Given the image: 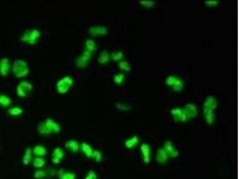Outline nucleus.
I'll use <instances>...</instances> for the list:
<instances>
[{"label": "nucleus", "mask_w": 239, "mask_h": 179, "mask_svg": "<svg viewBox=\"0 0 239 179\" xmlns=\"http://www.w3.org/2000/svg\"><path fill=\"white\" fill-rule=\"evenodd\" d=\"M217 107V102L215 97L213 96L208 97L203 104V112L205 113L209 110H213L216 109Z\"/></svg>", "instance_id": "obj_1"}, {"label": "nucleus", "mask_w": 239, "mask_h": 179, "mask_svg": "<svg viewBox=\"0 0 239 179\" xmlns=\"http://www.w3.org/2000/svg\"><path fill=\"white\" fill-rule=\"evenodd\" d=\"M141 151L143 155V162L145 164H148L151 160V149L149 145L146 143H143L141 146Z\"/></svg>", "instance_id": "obj_2"}, {"label": "nucleus", "mask_w": 239, "mask_h": 179, "mask_svg": "<svg viewBox=\"0 0 239 179\" xmlns=\"http://www.w3.org/2000/svg\"><path fill=\"white\" fill-rule=\"evenodd\" d=\"M184 111L186 112L188 118H195L198 113L196 106L191 103H188L185 106Z\"/></svg>", "instance_id": "obj_3"}, {"label": "nucleus", "mask_w": 239, "mask_h": 179, "mask_svg": "<svg viewBox=\"0 0 239 179\" xmlns=\"http://www.w3.org/2000/svg\"><path fill=\"white\" fill-rule=\"evenodd\" d=\"M169 154L163 148H160L157 150L156 155V159L159 163H164L169 159Z\"/></svg>", "instance_id": "obj_4"}, {"label": "nucleus", "mask_w": 239, "mask_h": 179, "mask_svg": "<svg viewBox=\"0 0 239 179\" xmlns=\"http://www.w3.org/2000/svg\"><path fill=\"white\" fill-rule=\"evenodd\" d=\"M139 142V139L137 136H135L130 139L127 140L125 142V145L127 148L131 149L136 145Z\"/></svg>", "instance_id": "obj_5"}, {"label": "nucleus", "mask_w": 239, "mask_h": 179, "mask_svg": "<svg viewBox=\"0 0 239 179\" xmlns=\"http://www.w3.org/2000/svg\"><path fill=\"white\" fill-rule=\"evenodd\" d=\"M173 88L176 91L179 92V91H182L184 88V82H182V81L181 79L178 78L176 79V82H175V84H173Z\"/></svg>", "instance_id": "obj_6"}, {"label": "nucleus", "mask_w": 239, "mask_h": 179, "mask_svg": "<svg viewBox=\"0 0 239 179\" xmlns=\"http://www.w3.org/2000/svg\"><path fill=\"white\" fill-rule=\"evenodd\" d=\"M205 114V118H206L207 123L209 125L213 124V123H214L215 118H214V115L212 112V110H209Z\"/></svg>", "instance_id": "obj_7"}, {"label": "nucleus", "mask_w": 239, "mask_h": 179, "mask_svg": "<svg viewBox=\"0 0 239 179\" xmlns=\"http://www.w3.org/2000/svg\"><path fill=\"white\" fill-rule=\"evenodd\" d=\"M166 152H167V154H169L172 153L174 150V146L173 143L170 142V141H167L165 145H164V148H163Z\"/></svg>", "instance_id": "obj_8"}, {"label": "nucleus", "mask_w": 239, "mask_h": 179, "mask_svg": "<svg viewBox=\"0 0 239 179\" xmlns=\"http://www.w3.org/2000/svg\"><path fill=\"white\" fill-rule=\"evenodd\" d=\"M184 110L179 108H173L170 110V113L175 117V118H178L180 115L183 112Z\"/></svg>", "instance_id": "obj_9"}, {"label": "nucleus", "mask_w": 239, "mask_h": 179, "mask_svg": "<svg viewBox=\"0 0 239 179\" xmlns=\"http://www.w3.org/2000/svg\"><path fill=\"white\" fill-rule=\"evenodd\" d=\"M120 68L126 71H130V68L126 61H122L119 63Z\"/></svg>", "instance_id": "obj_10"}, {"label": "nucleus", "mask_w": 239, "mask_h": 179, "mask_svg": "<svg viewBox=\"0 0 239 179\" xmlns=\"http://www.w3.org/2000/svg\"><path fill=\"white\" fill-rule=\"evenodd\" d=\"M177 79H178V78L174 77V76H169V77H167V79L166 80V83L167 85L173 86Z\"/></svg>", "instance_id": "obj_11"}, {"label": "nucleus", "mask_w": 239, "mask_h": 179, "mask_svg": "<svg viewBox=\"0 0 239 179\" xmlns=\"http://www.w3.org/2000/svg\"><path fill=\"white\" fill-rule=\"evenodd\" d=\"M139 2L143 6L148 7H153L156 4L155 1H141Z\"/></svg>", "instance_id": "obj_12"}, {"label": "nucleus", "mask_w": 239, "mask_h": 179, "mask_svg": "<svg viewBox=\"0 0 239 179\" xmlns=\"http://www.w3.org/2000/svg\"><path fill=\"white\" fill-rule=\"evenodd\" d=\"M117 107L119 109L121 110H130L132 109V107L130 106H126L121 103H117Z\"/></svg>", "instance_id": "obj_13"}, {"label": "nucleus", "mask_w": 239, "mask_h": 179, "mask_svg": "<svg viewBox=\"0 0 239 179\" xmlns=\"http://www.w3.org/2000/svg\"><path fill=\"white\" fill-rule=\"evenodd\" d=\"M124 78V75L122 74L116 75L114 78V81L117 84H121Z\"/></svg>", "instance_id": "obj_14"}, {"label": "nucleus", "mask_w": 239, "mask_h": 179, "mask_svg": "<svg viewBox=\"0 0 239 179\" xmlns=\"http://www.w3.org/2000/svg\"><path fill=\"white\" fill-rule=\"evenodd\" d=\"M204 2L208 5H216L219 3V2L218 1H206Z\"/></svg>", "instance_id": "obj_15"}, {"label": "nucleus", "mask_w": 239, "mask_h": 179, "mask_svg": "<svg viewBox=\"0 0 239 179\" xmlns=\"http://www.w3.org/2000/svg\"><path fill=\"white\" fill-rule=\"evenodd\" d=\"M123 57V54L121 52H118L117 54L113 55V58L114 59H115L116 60H118L119 59H121Z\"/></svg>", "instance_id": "obj_16"}, {"label": "nucleus", "mask_w": 239, "mask_h": 179, "mask_svg": "<svg viewBox=\"0 0 239 179\" xmlns=\"http://www.w3.org/2000/svg\"><path fill=\"white\" fill-rule=\"evenodd\" d=\"M179 154V152L178 150H174L172 153L169 154V155L172 158H176V157L178 156Z\"/></svg>", "instance_id": "obj_17"}]
</instances>
